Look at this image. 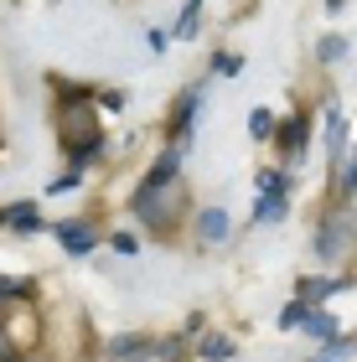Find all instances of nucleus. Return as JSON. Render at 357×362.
I'll return each instance as SVG.
<instances>
[{
  "label": "nucleus",
  "mask_w": 357,
  "mask_h": 362,
  "mask_svg": "<svg viewBox=\"0 0 357 362\" xmlns=\"http://www.w3.org/2000/svg\"><path fill=\"white\" fill-rule=\"evenodd\" d=\"M352 352H357V332H347V337L327 341V352H321V362H342V357H352Z\"/></svg>",
  "instance_id": "16"
},
{
  "label": "nucleus",
  "mask_w": 357,
  "mask_h": 362,
  "mask_svg": "<svg viewBox=\"0 0 357 362\" xmlns=\"http://www.w3.org/2000/svg\"><path fill=\"white\" fill-rule=\"evenodd\" d=\"M182 156H187V145H171V151L151 166V176H145L140 187H166V181H176V166H182Z\"/></svg>",
  "instance_id": "5"
},
{
  "label": "nucleus",
  "mask_w": 357,
  "mask_h": 362,
  "mask_svg": "<svg viewBox=\"0 0 357 362\" xmlns=\"http://www.w3.org/2000/svg\"><path fill=\"white\" fill-rule=\"evenodd\" d=\"M99 104H104V109H124V93H119V88H104Z\"/></svg>",
  "instance_id": "25"
},
{
  "label": "nucleus",
  "mask_w": 357,
  "mask_h": 362,
  "mask_svg": "<svg viewBox=\"0 0 357 362\" xmlns=\"http://www.w3.org/2000/svg\"><path fill=\"white\" fill-rule=\"evenodd\" d=\"M249 135H254V140H269V135H274V114H269V109H254V114H249Z\"/></svg>",
  "instance_id": "18"
},
{
  "label": "nucleus",
  "mask_w": 357,
  "mask_h": 362,
  "mask_svg": "<svg viewBox=\"0 0 357 362\" xmlns=\"http://www.w3.org/2000/svg\"><path fill=\"white\" fill-rule=\"evenodd\" d=\"M6 228H16V233H37V228H42V212L31 207V202H16V207H6Z\"/></svg>",
  "instance_id": "9"
},
{
  "label": "nucleus",
  "mask_w": 357,
  "mask_h": 362,
  "mask_svg": "<svg viewBox=\"0 0 357 362\" xmlns=\"http://www.w3.org/2000/svg\"><path fill=\"white\" fill-rule=\"evenodd\" d=\"M342 187H347V192H357V151L347 156V176H342Z\"/></svg>",
  "instance_id": "27"
},
{
  "label": "nucleus",
  "mask_w": 357,
  "mask_h": 362,
  "mask_svg": "<svg viewBox=\"0 0 357 362\" xmlns=\"http://www.w3.org/2000/svg\"><path fill=\"white\" fill-rule=\"evenodd\" d=\"M197 21H202V6H197V0H187L182 21H176V37H192V31H197Z\"/></svg>",
  "instance_id": "19"
},
{
  "label": "nucleus",
  "mask_w": 357,
  "mask_h": 362,
  "mask_svg": "<svg viewBox=\"0 0 357 362\" xmlns=\"http://www.w3.org/2000/svg\"><path fill=\"white\" fill-rule=\"evenodd\" d=\"M78 181H83V171H78V166H73L68 176H57V181H52V192H73V187H78Z\"/></svg>",
  "instance_id": "24"
},
{
  "label": "nucleus",
  "mask_w": 357,
  "mask_h": 362,
  "mask_svg": "<svg viewBox=\"0 0 357 362\" xmlns=\"http://www.w3.org/2000/svg\"><path fill=\"white\" fill-rule=\"evenodd\" d=\"M197 238L223 243V238H228V212H223V207H202L197 212Z\"/></svg>",
  "instance_id": "6"
},
{
  "label": "nucleus",
  "mask_w": 357,
  "mask_h": 362,
  "mask_svg": "<svg viewBox=\"0 0 357 362\" xmlns=\"http://www.w3.org/2000/svg\"><path fill=\"white\" fill-rule=\"evenodd\" d=\"M0 223H6V207H0Z\"/></svg>",
  "instance_id": "30"
},
{
  "label": "nucleus",
  "mask_w": 357,
  "mask_h": 362,
  "mask_svg": "<svg viewBox=\"0 0 357 362\" xmlns=\"http://www.w3.org/2000/svg\"><path fill=\"white\" fill-rule=\"evenodd\" d=\"M305 326H311V337H321V341H336V337H342L327 310H311V316H305Z\"/></svg>",
  "instance_id": "12"
},
{
  "label": "nucleus",
  "mask_w": 357,
  "mask_h": 362,
  "mask_svg": "<svg viewBox=\"0 0 357 362\" xmlns=\"http://www.w3.org/2000/svg\"><path fill=\"white\" fill-rule=\"evenodd\" d=\"M347 249H352V218L347 212H332L316 228V254H321V264H336V259H347Z\"/></svg>",
  "instance_id": "3"
},
{
  "label": "nucleus",
  "mask_w": 357,
  "mask_h": 362,
  "mask_svg": "<svg viewBox=\"0 0 357 362\" xmlns=\"http://www.w3.org/2000/svg\"><path fill=\"white\" fill-rule=\"evenodd\" d=\"M31 285L26 279H0V300H16V295H26Z\"/></svg>",
  "instance_id": "23"
},
{
  "label": "nucleus",
  "mask_w": 357,
  "mask_h": 362,
  "mask_svg": "<svg viewBox=\"0 0 357 362\" xmlns=\"http://www.w3.org/2000/svg\"><path fill=\"white\" fill-rule=\"evenodd\" d=\"M57 238H62V249H68V254H93V228L88 223H62Z\"/></svg>",
  "instance_id": "7"
},
{
  "label": "nucleus",
  "mask_w": 357,
  "mask_h": 362,
  "mask_svg": "<svg viewBox=\"0 0 357 362\" xmlns=\"http://www.w3.org/2000/svg\"><path fill=\"white\" fill-rule=\"evenodd\" d=\"M342 145H347V114L336 104H327V151L342 156Z\"/></svg>",
  "instance_id": "10"
},
{
  "label": "nucleus",
  "mask_w": 357,
  "mask_h": 362,
  "mask_svg": "<svg viewBox=\"0 0 357 362\" xmlns=\"http://www.w3.org/2000/svg\"><path fill=\"white\" fill-rule=\"evenodd\" d=\"M280 218H285V197H259L254 223H280Z\"/></svg>",
  "instance_id": "15"
},
{
  "label": "nucleus",
  "mask_w": 357,
  "mask_h": 362,
  "mask_svg": "<svg viewBox=\"0 0 357 362\" xmlns=\"http://www.w3.org/2000/svg\"><path fill=\"white\" fill-rule=\"evenodd\" d=\"M197 352H202V357H213V362H223V357H233V341H223V337H213V341H202Z\"/></svg>",
  "instance_id": "20"
},
{
  "label": "nucleus",
  "mask_w": 357,
  "mask_h": 362,
  "mask_svg": "<svg viewBox=\"0 0 357 362\" xmlns=\"http://www.w3.org/2000/svg\"><path fill=\"white\" fill-rule=\"evenodd\" d=\"M57 129H62V145L73 151V166H83V160L104 145V135H99V119H93V109H88V98H73L68 109H62V119H57Z\"/></svg>",
  "instance_id": "2"
},
{
  "label": "nucleus",
  "mask_w": 357,
  "mask_h": 362,
  "mask_svg": "<svg viewBox=\"0 0 357 362\" xmlns=\"http://www.w3.org/2000/svg\"><path fill=\"white\" fill-rule=\"evenodd\" d=\"M213 68H218L223 78H233V73H243V57H228V52H218V57H213Z\"/></svg>",
  "instance_id": "22"
},
{
  "label": "nucleus",
  "mask_w": 357,
  "mask_h": 362,
  "mask_svg": "<svg viewBox=\"0 0 357 362\" xmlns=\"http://www.w3.org/2000/svg\"><path fill=\"white\" fill-rule=\"evenodd\" d=\"M166 42H171V31H151V37H145V47H151V52H166Z\"/></svg>",
  "instance_id": "26"
},
{
  "label": "nucleus",
  "mask_w": 357,
  "mask_h": 362,
  "mask_svg": "<svg viewBox=\"0 0 357 362\" xmlns=\"http://www.w3.org/2000/svg\"><path fill=\"white\" fill-rule=\"evenodd\" d=\"M305 135H311V114H295L285 129H280V140H285V156L295 160L300 151H305Z\"/></svg>",
  "instance_id": "8"
},
{
  "label": "nucleus",
  "mask_w": 357,
  "mask_h": 362,
  "mask_svg": "<svg viewBox=\"0 0 357 362\" xmlns=\"http://www.w3.org/2000/svg\"><path fill=\"white\" fill-rule=\"evenodd\" d=\"M316 57H321V62H342V57H347V37H321Z\"/></svg>",
  "instance_id": "17"
},
{
  "label": "nucleus",
  "mask_w": 357,
  "mask_h": 362,
  "mask_svg": "<svg viewBox=\"0 0 357 362\" xmlns=\"http://www.w3.org/2000/svg\"><path fill=\"white\" fill-rule=\"evenodd\" d=\"M202 109V88H187L182 98H176V114H171V135H176V145H187V135H192V114Z\"/></svg>",
  "instance_id": "4"
},
{
  "label": "nucleus",
  "mask_w": 357,
  "mask_h": 362,
  "mask_svg": "<svg viewBox=\"0 0 357 362\" xmlns=\"http://www.w3.org/2000/svg\"><path fill=\"white\" fill-rule=\"evenodd\" d=\"M145 352H151V341H140V337H119L115 347H109V357H119V362H135Z\"/></svg>",
  "instance_id": "11"
},
{
  "label": "nucleus",
  "mask_w": 357,
  "mask_h": 362,
  "mask_svg": "<svg viewBox=\"0 0 357 362\" xmlns=\"http://www.w3.org/2000/svg\"><path fill=\"white\" fill-rule=\"evenodd\" d=\"M342 6H347V0H327V11H342Z\"/></svg>",
  "instance_id": "29"
},
{
  "label": "nucleus",
  "mask_w": 357,
  "mask_h": 362,
  "mask_svg": "<svg viewBox=\"0 0 357 362\" xmlns=\"http://www.w3.org/2000/svg\"><path fill=\"white\" fill-rule=\"evenodd\" d=\"M290 192V176L280 171V166H274V171H264V176H259V197H285Z\"/></svg>",
  "instance_id": "14"
},
{
  "label": "nucleus",
  "mask_w": 357,
  "mask_h": 362,
  "mask_svg": "<svg viewBox=\"0 0 357 362\" xmlns=\"http://www.w3.org/2000/svg\"><path fill=\"white\" fill-rule=\"evenodd\" d=\"M342 285V279H300V300L311 305V300H327V295Z\"/></svg>",
  "instance_id": "13"
},
{
  "label": "nucleus",
  "mask_w": 357,
  "mask_h": 362,
  "mask_svg": "<svg viewBox=\"0 0 357 362\" xmlns=\"http://www.w3.org/2000/svg\"><path fill=\"white\" fill-rule=\"evenodd\" d=\"M305 316H311V310H305V300H295V305H285V310H280V326H300Z\"/></svg>",
  "instance_id": "21"
},
{
  "label": "nucleus",
  "mask_w": 357,
  "mask_h": 362,
  "mask_svg": "<svg viewBox=\"0 0 357 362\" xmlns=\"http://www.w3.org/2000/svg\"><path fill=\"white\" fill-rule=\"evenodd\" d=\"M0 362H11V337H6V326H0Z\"/></svg>",
  "instance_id": "28"
},
{
  "label": "nucleus",
  "mask_w": 357,
  "mask_h": 362,
  "mask_svg": "<svg viewBox=\"0 0 357 362\" xmlns=\"http://www.w3.org/2000/svg\"><path fill=\"white\" fill-rule=\"evenodd\" d=\"M135 218L145 228H156V233H166V228L182 218V207H187V192H182V181H166V187H140L135 192Z\"/></svg>",
  "instance_id": "1"
}]
</instances>
